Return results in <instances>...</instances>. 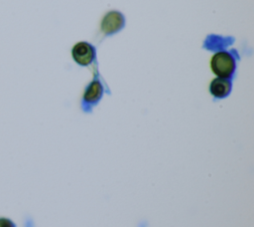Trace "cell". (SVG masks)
Instances as JSON below:
<instances>
[{
	"label": "cell",
	"instance_id": "6da1fadb",
	"mask_svg": "<svg viewBox=\"0 0 254 227\" xmlns=\"http://www.w3.org/2000/svg\"><path fill=\"white\" fill-rule=\"evenodd\" d=\"M211 69L220 78H227L232 75L235 69L233 58L224 52L215 54L211 59Z\"/></svg>",
	"mask_w": 254,
	"mask_h": 227
},
{
	"label": "cell",
	"instance_id": "7a4b0ae2",
	"mask_svg": "<svg viewBox=\"0 0 254 227\" xmlns=\"http://www.w3.org/2000/svg\"><path fill=\"white\" fill-rule=\"evenodd\" d=\"M93 56V48L85 42H80L76 44L72 49V57L79 65H88L92 61Z\"/></svg>",
	"mask_w": 254,
	"mask_h": 227
},
{
	"label": "cell",
	"instance_id": "3957f363",
	"mask_svg": "<svg viewBox=\"0 0 254 227\" xmlns=\"http://www.w3.org/2000/svg\"><path fill=\"white\" fill-rule=\"evenodd\" d=\"M123 23H124V19L120 13L110 12L104 17L101 27L106 34H111L121 29L123 26Z\"/></svg>",
	"mask_w": 254,
	"mask_h": 227
},
{
	"label": "cell",
	"instance_id": "277c9868",
	"mask_svg": "<svg viewBox=\"0 0 254 227\" xmlns=\"http://www.w3.org/2000/svg\"><path fill=\"white\" fill-rule=\"evenodd\" d=\"M209 90L212 96L216 98H224L230 93L231 84L223 78H217L211 82Z\"/></svg>",
	"mask_w": 254,
	"mask_h": 227
},
{
	"label": "cell",
	"instance_id": "5b68a950",
	"mask_svg": "<svg viewBox=\"0 0 254 227\" xmlns=\"http://www.w3.org/2000/svg\"><path fill=\"white\" fill-rule=\"evenodd\" d=\"M101 95H102V87L98 81H94L86 89L83 96V100L87 103L93 104L100 99Z\"/></svg>",
	"mask_w": 254,
	"mask_h": 227
},
{
	"label": "cell",
	"instance_id": "8992f818",
	"mask_svg": "<svg viewBox=\"0 0 254 227\" xmlns=\"http://www.w3.org/2000/svg\"><path fill=\"white\" fill-rule=\"evenodd\" d=\"M0 227H15V225L9 219L0 218Z\"/></svg>",
	"mask_w": 254,
	"mask_h": 227
}]
</instances>
